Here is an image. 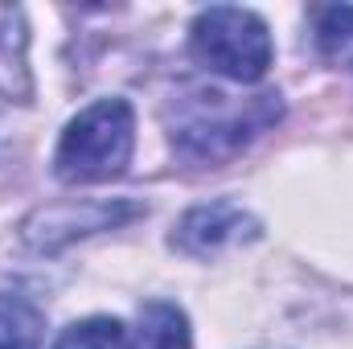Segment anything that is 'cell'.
I'll use <instances>...</instances> for the list:
<instances>
[{"label": "cell", "instance_id": "9", "mask_svg": "<svg viewBox=\"0 0 353 349\" xmlns=\"http://www.w3.org/2000/svg\"><path fill=\"white\" fill-rule=\"evenodd\" d=\"M54 349H132L128 325L115 317H87L58 333Z\"/></svg>", "mask_w": 353, "mask_h": 349}, {"label": "cell", "instance_id": "8", "mask_svg": "<svg viewBox=\"0 0 353 349\" xmlns=\"http://www.w3.org/2000/svg\"><path fill=\"white\" fill-rule=\"evenodd\" d=\"M46 317L25 296L0 292V349H41Z\"/></svg>", "mask_w": 353, "mask_h": 349}, {"label": "cell", "instance_id": "7", "mask_svg": "<svg viewBox=\"0 0 353 349\" xmlns=\"http://www.w3.org/2000/svg\"><path fill=\"white\" fill-rule=\"evenodd\" d=\"M136 349H193L185 312L176 304H165V300H148L140 308Z\"/></svg>", "mask_w": 353, "mask_h": 349}, {"label": "cell", "instance_id": "2", "mask_svg": "<svg viewBox=\"0 0 353 349\" xmlns=\"http://www.w3.org/2000/svg\"><path fill=\"white\" fill-rule=\"evenodd\" d=\"M136 111L128 99H99L83 107L58 136L54 177L62 185H99L132 165Z\"/></svg>", "mask_w": 353, "mask_h": 349}, {"label": "cell", "instance_id": "10", "mask_svg": "<svg viewBox=\"0 0 353 349\" xmlns=\"http://www.w3.org/2000/svg\"><path fill=\"white\" fill-rule=\"evenodd\" d=\"M316 46L329 62H353V4L321 8L316 17Z\"/></svg>", "mask_w": 353, "mask_h": 349}, {"label": "cell", "instance_id": "6", "mask_svg": "<svg viewBox=\"0 0 353 349\" xmlns=\"http://www.w3.org/2000/svg\"><path fill=\"white\" fill-rule=\"evenodd\" d=\"M29 33H25V12L17 4H0V94L29 103L33 83H29Z\"/></svg>", "mask_w": 353, "mask_h": 349}, {"label": "cell", "instance_id": "1", "mask_svg": "<svg viewBox=\"0 0 353 349\" xmlns=\"http://www.w3.org/2000/svg\"><path fill=\"white\" fill-rule=\"evenodd\" d=\"M279 115L283 99L275 90L251 99H230L222 90H193L189 99L176 103L173 144L193 161H230L255 136H263Z\"/></svg>", "mask_w": 353, "mask_h": 349}, {"label": "cell", "instance_id": "5", "mask_svg": "<svg viewBox=\"0 0 353 349\" xmlns=\"http://www.w3.org/2000/svg\"><path fill=\"white\" fill-rule=\"evenodd\" d=\"M251 239H259V218L234 201L193 206L173 230V247L189 259H214V255L243 247Z\"/></svg>", "mask_w": 353, "mask_h": 349}, {"label": "cell", "instance_id": "4", "mask_svg": "<svg viewBox=\"0 0 353 349\" xmlns=\"http://www.w3.org/2000/svg\"><path fill=\"white\" fill-rule=\"evenodd\" d=\"M144 206L140 201H128V197H111V201H94V197H70V201H50V206H37L25 222H21V239L33 247V251H62L70 247L74 239H87L99 230H115L132 218H140Z\"/></svg>", "mask_w": 353, "mask_h": 349}, {"label": "cell", "instance_id": "3", "mask_svg": "<svg viewBox=\"0 0 353 349\" xmlns=\"http://www.w3.org/2000/svg\"><path fill=\"white\" fill-rule=\"evenodd\" d=\"M189 50L205 70L230 83H259L271 70V54H275L267 21L259 12L234 8V4L201 8L189 25Z\"/></svg>", "mask_w": 353, "mask_h": 349}]
</instances>
